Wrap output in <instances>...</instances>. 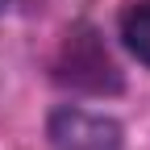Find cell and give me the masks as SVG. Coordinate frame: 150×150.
<instances>
[{
  "label": "cell",
  "instance_id": "6da1fadb",
  "mask_svg": "<svg viewBox=\"0 0 150 150\" xmlns=\"http://www.w3.org/2000/svg\"><path fill=\"white\" fill-rule=\"evenodd\" d=\"M50 150H121V125L88 108H54L46 125Z\"/></svg>",
  "mask_w": 150,
  "mask_h": 150
},
{
  "label": "cell",
  "instance_id": "7a4b0ae2",
  "mask_svg": "<svg viewBox=\"0 0 150 150\" xmlns=\"http://www.w3.org/2000/svg\"><path fill=\"white\" fill-rule=\"evenodd\" d=\"M59 79L71 83V88H88V92H112L121 88L117 79V67L112 59L100 50L96 33L92 29H71L67 42H63V59H59Z\"/></svg>",
  "mask_w": 150,
  "mask_h": 150
},
{
  "label": "cell",
  "instance_id": "3957f363",
  "mask_svg": "<svg viewBox=\"0 0 150 150\" xmlns=\"http://www.w3.org/2000/svg\"><path fill=\"white\" fill-rule=\"evenodd\" d=\"M121 42L138 63L150 67V0H138L121 13Z\"/></svg>",
  "mask_w": 150,
  "mask_h": 150
},
{
  "label": "cell",
  "instance_id": "277c9868",
  "mask_svg": "<svg viewBox=\"0 0 150 150\" xmlns=\"http://www.w3.org/2000/svg\"><path fill=\"white\" fill-rule=\"evenodd\" d=\"M4 4H8V0H0V8H4Z\"/></svg>",
  "mask_w": 150,
  "mask_h": 150
}]
</instances>
